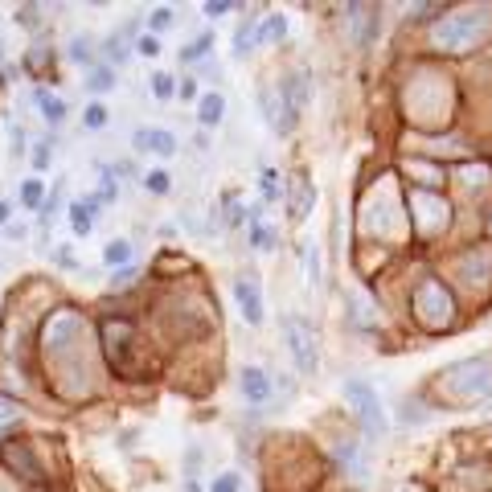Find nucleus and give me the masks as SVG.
<instances>
[{
    "label": "nucleus",
    "instance_id": "nucleus-1",
    "mask_svg": "<svg viewBox=\"0 0 492 492\" xmlns=\"http://www.w3.org/2000/svg\"><path fill=\"white\" fill-rule=\"evenodd\" d=\"M283 332H287V349H291V357H296L300 378H316V373H320V337H316V328L304 316L287 312L283 316Z\"/></svg>",
    "mask_w": 492,
    "mask_h": 492
},
{
    "label": "nucleus",
    "instance_id": "nucleus-2",
    "mask_svg": "<svg viewBox=\"0 0 492 492\" xmlns=\"http://www.w3.org/2000/svg\"><path fill=\"white\" fill-rule=\"evenodd\" d=\"M345 398L357 406V418H361V431H365V439L369 443H378L382 435H386V410H382V398H378V390L365 382V378H349L345 386Z\"/></svg>",
    "mask_w": 492,
    "mask_h": 492
},
{
    "label": "nucleus",
    "instance_id": "nucleus-3",
    "mask_svg": "<svg viewBox=\"0 0 492 492\" xmlns=\"http://www.w3.org/2000/svg\"><path fill=\"white\" fill-rule=\"evenodd\" d=\"M259 107H263V119H267L271 132H279V135H291V132H296L300 115L291 111V103H287L283 87H275V83H263V87H259Z\"/></svg>",
    "mask_w": 492,
    "mask_h": 492
},
{
    "label": "nucleus",
    "instance_id": "nucleus-4",
    "mask_svg": "<svg viewBox=\"0 0 492 492\" xmlns=\"http://www.w3.org/2000/svg\"><path fill=\"white\" fill-rule=\"evenodd\" d=\"M234 300H238V312H242L246 324H263V291H259L255 275L234 279Z\"/></svg>",
    "mask_w": 492,
    "mask_h": 492
},
{
    "label": "nucleus",
    "instance_id": "nucleus-5",
    "mask_svg": "<svg viewBox=\"0 0 492 492\" xmlns=\"http://www.w3.org/2000/svg\"><path fill=\"white\" fill-rule=\"evenodd\" d=\"M132 144H135V152H156V156H173L180 148L177 135L164 132V128H135Z\"/></svg>",
    "mask_w": 492,
    "mask_h": 492
},
{
    "label": "nucleus",
    "instance_id": "nucleus-6",
    "mask_svg": "<svg viewBox=\"0 0 492 492\" xmlns=\"http://www.w3.org/2000/svg\"><path fill=\"white\" fill-rule=\"evenodd\" d=\"M238 390H242L246 402L263 406L271 398V373H267V369H259V365H246V369L238 373Z\"/></svg>",
    "mask_w": 492,
    "mask_h": 492
},
{
    "label": "nucleus",
    "instance_id": "nucleus-7",
    "mask_svg": "<svg viewBox=\"0 0 492 492\" xmlns=\"http://www.w3.org/2000/svg\"><path fill=\"white\" fill-rule=\"evenodd\" d=\"M312 205H316L312 180L304 177V173H296V177H291V197H287V210H291V218H296V222H304V218L312 214Z\"/></svg>",
    "mask_w": 492,
    "mask_h": 492
},
{
    "label": "nucleus",
    "instance_id": "nucleus-8",
    "mask_svg": "<svg viewBox=\"0 0 492 492\" xmlns=\"http://www.w3.org/2000/svg\"><path fill=\"white\" fill-rule=\"evenodd\" d=\"M94 210H99V197H83V201H70V230L78 234V238H87L90 230H94Z\"/></svg>",
    "mask_w": 492,
    "mask_h": 492
},
{
    "label": "nucleus",
    "instance_id": "nucleus-9",
    "mask_svg": "<svg viewBox=\"0 0 492 492\" xmlns=\"http://www.w3.org/2000/svg\"><path fill=\"white\" fill-rule=\"evenodd\" d=\"M259 21H263V17H246V21H238L234 42H230V45H234V49H230L234 58H246V53L259 45Z\"/></svg>",
    "mask_w": 492,
    "mask_h": 492
},
{
    "label": "nucleus",
    "instance_id": "nucleus-10",
    "mask_svg": "<svg viewBox=\"0 0 492 492\" xmlns=\"http://www.w3.org/2000/svg\"><path fill=\"white\" fill-rule=\"evenodd\" d=\"M222 115H226V99L218 90H210V94L197 99V124H201V128H218Z\"/></svg>",
    "mask_w": 492,
    "mask_h": 492
},
{
    "label": "nucleus",
    "instance_id": "nucleus-11",
    "mask_svg": "<svg viewBox=\"0 0 492 492\" xmlns=\"http://www.w3.org/2000/svg\"><path fill=\"white\" fill-rule=\"evenodd\" d=\"M279 87H283V94H287V103H291V111H296V115H300V111L308 107L312 83H308V74H304V70H296V74H291L287 83H279Z\"/></svg>",
    "mask_w": 492,
    "mask_h": 492
},
{
    "label": "nucleus",
    "instance_id": "nucleus-12",
    "mask_svg": "<svg viewBox=\"0 0 492 492\" xmlns=\"http://www.w3.org/2000/svg\"><path fill=\"white\" fill-rule=\"evenodd\" d=\"M33 103H37V111H42V119L49 128H58L62 119H66V103L58 99V94H49V90H33Z\"/></svg>",
    "mask_w": 492,
    "mask_h": 492
},
{
    "label": "nucleus",
    "instance_id": "nucleus-13",
    "mask_svg": "<svg viewBox=\"0 0 492 492\" xmlns=\"http://www.w3.org/2000/svg\"><path fill=\"white\" fill-rule=\"evenodd\" d=\"M132 49H135V45H128V33H111V37L103 42V58H107V66L119 70V66L132 58Z\"/></svg>",
    "mask_w": 492,
    "mask_h": 492
},
{
    "label": "nucleus",
    "instance_id": "nucleus-14",
    "mask_svg": "<svg viewBox=\"0 0 492 492\" xmlns=\"http://www.w3.org/2000/svg\"><path fill=\"white\" fill-rule=\"evenodd\" d=\"M103 263L107 267H132V242L128 238H111L103 246Z\"/></svg>",
    "mask_w": 492,
    "mask_h": 492
},
{
    "label": "nucleus",
    "instance_id": "nucleus-15",
    "mask_svg": "<svg viewBox=\"0 0 492 492\" xmlns=\"http://www.w3.org/2000/svg\"><path fill=\"white\" fill-rule=\"evenodd\" d=\"M62 193H66V180H58V185H53V193L45 197V205L37 210V226H42V230H49V226H53L58 210H62Z\"/></svg>",
    "mask_w": 492,
    "mask_h": 492
},
{
    "label": "nucleus",
    "instance_id": "nucleus-16",
    "mask_svg": "<svg viewBox=\"0 0 492 492\" xmlns=\"http://www.w3.org/2000/svg\"><path fill=\"white\" fill-rule=\"evenodd\" d=\"M287 37V17L283 12H271L259 21V42H283Z\"/></svg>",
    "mask_w": 492,
    "mask_h": 492
},
{
    "label": "nucleus",
    "instance_id": "nucleus-17",
    "mask_svg": "<svg viewBox=\"0 0 492 492\" xmlns=\"http://www.w3.org/2000/svg\"><path fill=\"white\" fill-rule=\"evenodd\" d=\"M66 58L70 62H78V66H94V37H70V45H66Z\"/></svg>",
    "mask_w": 492,
    "mask_h": 492
},
{
    "label": "nucleus",
    "instance_id": "nucleus-18",
    "mask_svg": "<svg viewBox=\"0 0 492 492\" xmlns=\"http://www.w3.org/2000/svg\"><path fill=\"white\" fill-rule=\"evenodd\" d=\"M210 49H214V33L205 29V33H201L197 42H189L185 49H180V62H185V66H193V62H201V58H205Z\"/></svg>",
    "mask_w": 492,
    "mask_h": 492
},
{
    "label": "nucleus",
    "instance_id": "nucleus-19",
    "mask_svg": "<svg viewBox=\"0 0 492 492\" xmlns=\"http://www.w3.org/2000/svg\"><path fill=\"white\" fill-rule=\"evenodd\" d=\"M21 205H25V210H42V205H45V185L37 177L21 185Z\"/></svg>",
    "mask_w": 492,
    "mask_h": 492
},
{
    "label": "nucleus",
    "instance_id": "nucleus-20",
    "mask_svg": "<svg viewBox=\"0 0 492 492\" xmlns=\"http://www.w3.org/2000/svg\"><path fill=\"white\" fill-rule=\"evenodd\" d=\"M148 193H156V197H164L169 189H173V177L164 173V169H152V173H144V180H139Z\"/></svg>",
    "mask_w": 492,
    "mask_h": 492
},
{
    "label": "nucleus",
    "instance_id": "nucleus-21",
    "mask_svg": "<svg viewBox=\"0 0 492 492\" xmlns=\"http://www.w3.org/2000/svg\"><path fill=\"white\" fill-rule=\"evenodd\" d=\"M173 21H177V12H173V8H152V12H148V33L156 37V33H164Z\"/></svg>",
    "mask_w": 492,
    "mask_h": 492
},
{
    "label": "nucleus",
    "instance_id": "nucleus-22",
    "mask_svg": "<svg viewBox=\"0 0 492 492\" xmlns=\"http://www.w3.org/2000/svg\"><path fill=\"white\" fill-rule=\"evenodd\" d=\"M87 87L90 90H111V87H115V66H107V62H103V66H94Z\"/></svg>",
    "mask_w": 492,
    "mask_h": 492
},
{
    "label": "nucleus",
    "instance_id": "nucleus-23",
    "mask_svg": "<svg viewBox=\"0 0 492 492\" xmlns=\"http://www.w3.org/2000/svg\"><path fill=\"white\" fill-rule=\"evenodd\" d=\"M259 189H263V201H279V197H283L279 173H275V169H263V177H259Z\"/></svg>",
    "mask_w": 492,
    "mask_h": 492
},
{
    "label": "nucleus",
    "instance_id": "nucleus-24",
    "mask_svg": "<svg viewBox=\"0 0 492 492\" xmlns=\"http://www.w3.org/2000/svg\"><path fill=\"white\" fill-rule=\"evenodd\" d=\"M83 128H90V132L107 128V107H103V103H90L87 111H83Z\"/></svg>",
    "mask_w": 492,
    "mask_h": 492
},
{
    "label": "nucleus",
    "instance_id": "nucleus-25",
    "mask_svg": "<svg viewBox=\"0 0 492 492\" xmlns=\"http://www.w3.org/2000/svg\"><path fill=\"white\" fill-rule=\"evenodd\" d=\"M152 94L156 99H173L177 94V78L173 74H152Z\"/></svg>",
    "mask_w": 492,
    "mask_h": 492
},
{
    "label": "nucleus",
    "instance_id": "nucleus-26",
    "mask_svg": "<svg viewBox=\"0 0 492 492\" xmlns=\"http://www.w3.org/2000/svg\"><path fill=\"white\" fill-rule=\"evenodd\" d=\"M251 242H255V251H271V242H275V234H271L263 222L251 226Z\"/></svg>",
    "mask_w": 492,
    "mask_h": 492
},
{
    "label": "nucleus",
    "instance_id": "nucleus-27",
    "mask_svg": "<svg viewBox=\"0 0 492 492\" xmlns=\"http://www.w3.org/2000/svg\"><path fill=\"white\" fill-rule=\"evenodd\" d=\"M304 263H308V279H312V287H320V251H316V242H308Z\"/></svg>",
    "mask_w": 492,
    "mask_h": 492
},
{
    "label": "nucleus",
    "instance_id": "nucleus-28",
    "mask_svg": "<svg viewBox=\"0 0 492 492\" xmlns=\"http://www.w3.org/2000/svg\"><path fill=\"white\" fill-rule=\"evenodd\" d=\"M242 489V476L238 472H226V476H218L214 484H210V492H238Z\"/></svg>",
    "mask_w": 492,
    "mask_h": 492
},
{
    "label": "nucleus",
    "instance_id": "nucleus-29",
    "mask_svg": "<svg viewBox=\"0 0 492 492\" xmlns=\"http://www.w3.org/2000/svg\"><path fill=\"white\" fill-rule=\"evenodd\" d=\"M49 156H53V148H49V139H42V144L33 148V169H37V173L49 169Z\"/></svg>",
    "mask_w": 492,
    "mask_h": 492
},
{
    "label": "nucleus",
    "instance_id": "nucleus-30",
    "mask_svg": "<svg viewBox=\"0 0 492 492\" xmlns=\"http://www.w3.org/2000/svg\"><path fill=\"white\" fill-rule=\"evenodd\" d=\"M135 53H144V58H156V53H160V42H156L152 33H144V37H135Z\"/></svg>",
    "mask_w": 492,
    "mask_h": 492
},
{
    "label": "nucleus",
    "instance_id": "nucleus-31",
    "mask_svg": "<svg viewBox=\"0 0 492 492\" xmlns=\"http://www.w3.org/2000/svg\"><path fill=\"white\" fill-rule=\"evenodd\" d=\"M230 8H234L230 0H210V4H205V17H214V21H218V17H226V12H230Z\"/></svg>",
    "mask_w": 492,
    "mask_h": 492
},
{
    "label": "nucleus",
    "instance_id": "nucleus-32",
    "mask_svg": "<svg viewBox=\"0 0 492 492\" xmlns=\"http://www.w3.org/2000/svg\"><path fill=\"white\" fill-rule=\"evenodd\" d=\"M8 139H12V156H21V152H25V128H21V124L8 128Z\"/></svg>",
    "mask_w": 492,
    "mask_h": 492
},
{
    "label": "nucleus",
    "instance_id": "nucleus-33",
    "mask_svg": "<svg viewBox=\"0 0 492 492\" xmlns=\"http://www.w3.org/2000/svg\"><path fill=\"white\" fill-rule=\"evenodd\" d=\"M132 279H135V267H119L115 275H111V287H128Z\"/></svg>",
    "mask_w": 492,
    "mask_h": 492
},
{
    "label": "nucleus",
    "instance_id": "nucleus-34",
    "mask_svg": "<svg viewBox=\"0 0 492 492\" xmlns=\"http://www.w3.org/2000/svg\"><path fill=\"white\" fill-rule=\"evenodd\" d=\"M180 99H185V103H193V99H197V78H180Z\"/></svg>",
    "mask_w": 492,
    "mask_h": 492
},
{
    "label": "nucleus",
    "instance_id": "nucleus-35",
    "mask_svg": "<svg viewBox=\"0 0 492 492\" xmlns=\"http://www.w3.org/2000/svg\"><path fill=\"white\" fill-rule=\"evenodd\" d=\"M25 234H29V230H25V226H4V238H12V242H21V238H25Z\"/></svg>",
    "mask_w": 492,
    "mask_h": 492
},
{
    "label": "nucleus",
    "instance_id": "nucleus-36",
    "mask_svg": "<svg viewBox=\"0 0 492 492\" xmlns=\"http://www.w3.org/2000/svg\"><path fill=\"white\" fill-rule=\"evenodd\" d=\"M12 414H17V406L8 402V398H0V423H4V418H12Z\"/></svg>",
    "mask_w": 492,
    "mask_h": 492
},
{
    "label": "nucleus",
    "instance_id": "nucleus-37",
    "mask_svg": "<svg viewBox=\"0 0 492 492\" xmlns=\"http://www.w3.org/2000/svg\"><path fill=\"white\" fill-rule=\"evenodd\" d=\"M8 214H12V205H8V201L0 197V226H8Z\"/></svg>",
    "mask_w": 492,
    "mask_h": 492
},
{
    "label": "nucleus",
    "instance_id": "nucleus-38",
    "mask_svg": "<svg viewBox=\"0 0 492 492\" xmlns=\"http://www.w3.org/2000/svg\"><path fill=\"white\" fill-rule=\"evenodd\" d=\"M185 492H201V484H197V476H185Z\"/></svg>",
    "mask_w": 492,
    "mask_h": 492
}]
</instances>
